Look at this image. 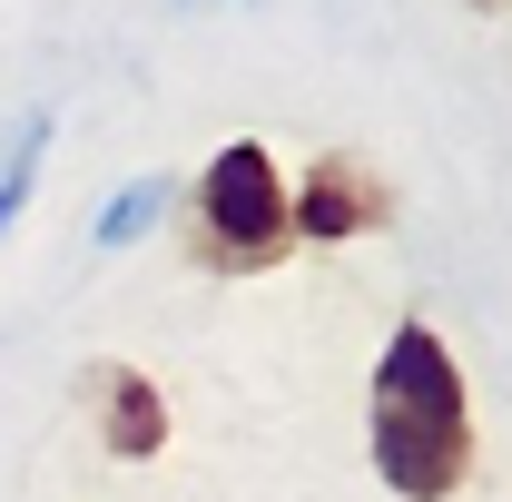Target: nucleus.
<instances>
[{
  "mask_svg": "<svg viewBox=\"0 0 512 502\" xmlns=\"http://www.w3.org/2000/svg\"><path fill=\"white\" fill-rule=\"evenodd\" d=\"M286 256H296L286 168L266 158V138H227L188 188V266L197 276H266Z\"/></svg>",
  "mask_w": 512,
  "mask_h": 502,
  "instance_id": "nucleus-2",
  "label": "nucleus"
},
{
  "mask_svg": "<svg viewBox=\"0 0 512 502\" xmlns=\"http://www.w3.org/2000/svg\"><path fill=\"white\" fill-rule=\"evenodd\" d=\"M168 207H178V178H128V188L99 207V227H89V237L119 256V247H138V237H148V227H158Z\"/></svg>",
  "mask_w": 512,
  "mask_h": 502,
  "instance_id": "nucleus-6",
  "label": "nucleus"
},
{
  "mask_svg": "<svg viewBox=\"0 0 512 502\" xmlns=\"http://www.w3.org/2000/svg\"><path fill=\"white\" fill-rule=\"evenodd\" d=\"M89 414H99V443L119 463H158L168 453V394L138 375V365H99L89 375Z\"/></svg>",
  "mask_w": 512,
  "mask_h": 502,
  "instance_id": "nucleus-4",
  "label": "nucleus"
},
{
  "mask_svg": "<svg viewBox=\"0 0 512 502\" xmlns=\"http://www.w3.org/2000/svg\"><path fill=\"white\" fill-rule=\"evenodd\" d=\"M40 168H50V109H30V119L10 128V148H0V237L20 227V207L40 188Z\"/></svg>",
  "mask_w": 512,
  "mask_h": 502,
  "instance_id": "nucleus-5",
  "label": "nucleus"
},
{
  "mask_svg": "<svg viewBox=\"0 0 512 502\" xmlns=\"http://www.w3.org/2000/svg\"><path fill=\"white\" fill-rule=\"evenodd\" d=\"M286 217H296V247H355V237L394 227V188L375 158L325 148V158H306V178H286Z\"/></svg>",
  "mask_w": 512,
  "mask_h": 502,
  "instance_id": "nucleus-3",
  "label": "nucleus"
},
{
  "mask_svg": "<svg viewBox=\"0 0 512 502\" xmlns=\"http://www.w3.org/2000/svg\"><path fill=\"white\" fill-rule=\"evenodd\" d=\"M365 443H375V483L394 502H453L473 483V404H463V365L453 345L404 315L384 335L375 394H365Z\"/></svg>",
  "mask_w": 512,
  "mask_h": 502,
  "instance_id": "nucleus-1",
  "label": "nucleus"
},
{
  "mask_svg": "<svg viewBox=\"0 0 512 502\" xmlns=\"http://www.w3.org/2000/svg\"><path fill=\"white\" fill-rule=\"evenodd\" d=\"M473 10H512V0H473Z\"/></svg>",
  "mask_w": 512,
  "mask_h": 502,
  "instance_id": "nucleus-7",
  "label": "nucleus"
}]
</instances>
